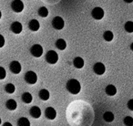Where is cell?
Masks as SVG:
<instances>
[{"label":"cell","instance_id":"24","mask_svg":"<svg viewBox=\"0 0 133 126\" xmlns=\"http://www.w3.org/2000/svg\"><path fill=\"white\" fill-rule=\"evenodd\" d=\"M5 91H6L8 93H9V94H12V93H14V92H15V91H16L15 85H14V84H12V83L6 84V85L5 86Z\"/></svg>","mask_w":133,"mask_h":126},{"label":"cell","instance_id":"23","mask_svg":"<svg viewBox=\"0 0 133 126\" xmlns=\"http://www.w3.org/2000/svg\"><path fill=\"white\" fill-rule=\"evenodd\" d=\"M113 37H114V36H113V33H112L111 31L108 30V31H105V32H104V34H103V39H105L106 41L109 42V41L112 40Z\"/></svg>","mask_w":133,"mask_h":126},{"label":"cell","instance_id":"16","mask_svg":"<svg viewBox=\"0 0 133 126\" xmlns=\"http://www.w3.org/2000/svg\"><path fill=\"white\" fill-rule=\"evenodd\" d=\"M6 107L8 108L9 111H15L17 107V103L15 100L10 99V100H8V102H6Z\"/></svg>","mask_w":133,"mask_h":126},{"label":"cell","instance_id":"25","mask_svg":"<svg viewBox=\"0 0 133 126\" xmlns=\"http://www.w3.org/2000/svg\"><path fill=\"white\" fill-rule=\"evenodd\" d=\"M124 28L127 32L129 33H132L133 32V22L132 21H128V22L125 23L124 25Z\"/></svg>","mask_w":133,"mask_h":126},{"label":"cell","instance_id":"7","mask_svg":"<svg viewBox=\"0 0 133 126\" xmlns=\"http://www.w3.org/2000/svg\"><path fill=\"white\" fill-rule=\"evenodd\" d=\"M91 16L96 20H100L104 17V10L101 8H99V7L94 8L92 11H91Z\"/></svg>","mask_w":133,"mask_h":126},{"label":"cell","instance_id":"4","mask_svg":"<svg viewBox=\"0 0 133 126\" xmlns=\"http://www.w3.org/2000/svg\"><path fill=\"white\" fill-rule=\"evenodd\" d=\"M25 80H26V83L31 84V85L36 84L37 81V75L34 71H29L25 74Z\"/></svg>","mask_w":133,"mask_h":126},{"label":"cell","instance_id":"28","mask_svg":"<svg viewBox=\"0 0 133 126\" xmlns=\"http://www.w3.org/2000/svg\"><path fill=\"white\" fill-rule=\"evenodd\" d=\"M5 42H6V41H5V37L0 34V48L5 46Z\"/></svg>","mask_w":133,"mask_h":126},{"label":"cell","instance_id":"2","mask_svg":"<svg viewBox=\"0 0 133 126\" xmlns=\"http://www.w3.org/2000/svg\"><path fill=\"white\" fill-rule=\"evenodd\" d=\"M58 60V55L56 51L54 50H49L48 53L46 54V61L49 64H56Z\"/></svg>","mask_w":133,"mask_h":126},{"label":"cell","instance_id":"14","mask_svg":"<svg viewBox=\"0 0 133 126\" xmlns=\"http://www.w3.org/2000/svg\"><path fill=\"white\" fill-rule=\"evenodd\" d=\"M84 59L80 57H76L74 59H73V65H74L75 68L77 69H82L84 67Z\"/></svg>","mask_w":133,"mask_h":126},{"label":"cell","instance_id":"11","mask_svg":"<svg viewBox=\"0 0 133 126\" xmlns=\"http://www.w3.org/2000/svg\"><path fill=\"white\" fill-rule=\"evenodd\" d=\"M45 116L48 120H54L57 117V111L53 107H48L45 110Z\"/></svg>","mask_w":133,"mask_h":126},{"label":"cell","instance_id":"1","mask_svg":"<svg viewBox=\"0 0 133 126\" xmlns=\"http://www.w3.org/2000/svg\"><path fill=\"white\" fill-rule=\"evenodd\" d=\"M66 91H69L71 94H78L79 93V91H81V85H80L79 81L76 79H70L69 80H68L66 82Z\"/></svg>","mask_w":133,"mask_h":126},{"label":"cell","instance_id":"5","mask_svg":"<svg viewBox=\"0 0 133 126\" xmlns=\"http://www.w3.org/2000/svg\"><path fill=\"white\" fill-rule=\"evenodd\" d=\"M30 53L33 57L39 58L43 55V47L39 44H35L30 48Z\"/></svg>","mask_w":133,"mask_h":126},{"label":"cell","instance_id":"3","mask_svg":"<svg viewBox=\"0 0 133 126\" xmlns=\"http://www.w3.org/2000/svg\"><path fill=\"white\" fill-rule=\"evenodd\" d=\"M52 27L57 30L63 29L65 26V21L61 17H55L52 19Z\"/></svg>","mask_w":133,"mask_h":126},{"label":"cell","instance_id":"15","mask_svg":"<svg viewBox=\"0 0 133 126\" xmlns=\"http://www.w3.org/2000/svg\"><path fill=\"white\" fill-rule=\"evenodd\" d=\"M38 96L39 98L41 99L42 100H48L50 97V94H49V91L46 89H42L39 91L38 92Z\"/></svg>","mask_w":133,"mask_h":126},{"label":"cell","instance_id":"32","mask_svg":"<svg viewBox=\"0 0 133 126\" xmlns=\"http://www.w3.org/2000/svg\"><path fill=\"white\" fill-rule=\"evenodd\" d=\"M130 49L133 51V43H131V45H130Z\"/></svg>","mask_w":133,"mask_h":126},{"label":"cell","instance_id":"29","mask_svg":"<svg viewBox=\"0 0 133 126\" xmlns=\"http://www.w3.org/2000/svg\"><path fill=\"white\" fill-rule=\"evenodd\" d=\"M128 108H129L130 111H133V100H129L128 102Z\"/></svg>","mask_w":133,"mask_h":126},{"label":"cell","instance_id":"27","mask_svg":"<svg viewBox=\"0 0 133 126\" xmlns=\"http://www.w3.org/2000/svg\"><path fill=\"white\" fill-rule=\"evenodd\" d=\"M6 76V71L3 67H0V80H4Z\"/></svg>","mask_w":133,"mask_h":126},{"label":"cell","instance_id":"33","mask_svg":"<svg viewBox=\"0 0 133 126\" xmlns=\"http://www.w3.org/2000/svg\"><path fill=\"white\" fill-rule=\"evenodd\" d=\"M1 17H2V13H1V11H0V19H1Z\"/></svg>","mask_w":133,"mask_h":126},{"label":"cell","instance_id":"6","mask_svg":"<svg viewBox=\"0 0 133 126\" xmlns=\"http://www.w3.org/2000/svg\"><path fill=\"white\" fill-rule=\"evenodd\" d=\"M11 8L16 13H20L24 10V3L21 0H13L11 3Z\"/></svg>","mask_w":133,"mask_h":126},{"label":"cell","instance_id":"18","mask_svg":"<svg viewBox=\"0 0 133 126\" xmlns=\"http://www.w3.org/2000/svg\"><path fill=\"white\" fill-rule=\"evenodd\" d=\"M22 100L23 102H25V103L26 104H29L32 102V100H33V97H32V95L30 94L29 92H24L22 94Z\"/></svg>","mask_w":133,"mask_h":126},{"label":"cell","instance_id":"19","mask_svg":"<svg viewBox=\"0 0 133 126\" xmlns=\"http://www.w3.org/2000/svg\"><path fill=\"white\" fill-rule=\"evenodd\" d=\"M55 44H56V47L60 50H64L65 48H66V42L63 39H58L56 41Z\"/></svg>","mask_w":133,"mask_h":126},{"label":"cell","instance_id":"12","mask_svg":"<svg viewBox=\"0 0 133 126\" xmlns=\"http://www.w3.org/2000/svg\"><path fill=\"white\" fill-rule=\"evenodd\" d=\"M29 113L33 118L35 119H38L41 116V110L39 107L37 106H33L31 107V109L29 110Z\"/></svg>","mask_w":133,"mask_h":126},{"label":"cell","instance_id":"10","mask_svg":"<svg viewBox=\"0 0 133 126\" xmlns=\"http://www.w3.org/2000/svg\"><path fill=\"white\" fill-rule=\"evenodd\" d=\"M10 30L13 32L14 34H20L23 30V27L22 24L18 21H15L11 24L10 26Z\"/></svg>","mask_w":133,"mask_h":126},{"label":"cell","instance_id":"26","mask_svg":"<svg viewBox=\"0 0 133 126\" xmlns=\"http://www.w3.org/2000/svg\"><path fill=\"white\" fill-rule=\"evenodd\" d=\"M123 122L126 126H133V118L130 116H127L124 118Z\"/></svg>","mask_w":133,"mask_h":126},{"label":"cell","instance_id":"13","mask_svg":"<svg viewBox=\"0 0 133 126\" xmlns=\"http://www.w3.org/2000/svg\"><path fill=\"white\" fill-rule=\"evenodd\" d=\"M28 28H29V29L31 30V31L36 32L39 29L40 24H39V22L37 19H32V20H30L29 23H28Z\"/></svg>","mask_w":133,"mask_h":126},{"label":"cell","instance_id":"20","mask_svg":"<svg viewBox=\"0 0 133 126\" xmlns=\"http://www.w3.org/2000/svg\"><path fill=\"white\" fill-rule=\"evenodd\" d=\"M17 126H30V122L26 117H21L17 121Z\"/></svg>","mask_w":133,"mask_h":126},{"label":"cell","instance_id":"21","mask_svg":"<svg viewBox=\"0 0 133 126\" xmlns=\"http://www.w3.org/2000/svg\"><path fill=\"white\" fill-rule=\"evenodd\" d=\"M103 119L105 120V122H111L114 121V114L111 111H106L103 114Z\"/></svg>","mask_w":133,"mask_h":126},{"label":"cell","instance_id":"31","mask_svg":"<svg viewBox=\"0 0 133 126\" xmlns=\"http://www.w3.org/2000/svg\"><path fill=\"white\" fill-rule=\"evenodd\" d=\"M124 1H125L126 3H131L133 1V0H124Z\"/></svg>","mask_w":133,"mask_h":126},{"label":"cell","instance_id":"22","mask_svg":"<svg viewBox=\"0 0 133 126\" xmlns=\"http://www.w3.org/2000/svg\"><path fill=\"white\" fill-rule=\"evenodd\" d=\"M37 14H38L41 17H46L48 16V8H45V7H41V8H39L38 11H37Z\"/></svg>","mask_w":133,"mask_h":126},{"label":"cell","instance_id":"8","mask_svg":"<svg viewBox=\"0 0 133 126\" xmlns=\"http://www.w3.org/2000/svg\"><path fill=\"white\" fill-rule=\"evenodd\" d=\"M9 69L10 71L14 74H18V73L21 72V70H22V67H21V64L17 60H13L9 65Z\"/></svg>","mask_w":133,"mask_h":126},{"label":"cell","instance_id":"17","mask_svg":"<svg viewBox=\"0 0 133 126\" xmlns=\"http://www.w3.org/2000/svg\"><path fill=\"white\" fill-rule=\"evenodd\" d=\"M105 91L109 96H114L115 94L117 93V89L114 85H108L105 89Z\"/></svg>","mask_w":133,"mask_h":126},{"label":"cell","instance_id":"9","mask_svg":"<svg viewBox=\"0 0 133 126\" xmlns=\"http://www.w3.org/2000/svg\"><path fill=\"white\" fill-rule=\"evenodd\" d=\"M93 71L97 75H103L106 71L105 65L101 62H97L93 67Z\"/></svg>","mask_w":133,"mask_h":126},{"label":"cell","instance_id":"30","mask_svg":"<svg viewBox=\"0 0 133 126\" xmlns=\"http://www.w3.org/2000/svg\"><path fill=\"white\" fill-rule=\"evenodd\" d=\"M3 126H13V125H12V124L10 123V122H5V123L3 124Z\"/></svg>","mask_w":133,"mask_h":126},{"label":"cell","instance_id":"34","mask_svg":"<svg viewBox=\"0 0 133 126\" xmlns=\"http://www.w3.org/2000/svg\"><path fill=\"white\" fill-rule=\"evenodd\" d=\"M1 122H2V121H1V118H0V124H1Z\"/></svg>","mask_w":133,"mask_h":126}]
</instances>
